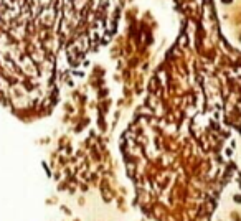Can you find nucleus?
<instances>
[{
  "label": "nucleus",
  "mask_w": 241,
  "mask_h": 221,
  "mask_svg": "<svg viewBox=\"0 0 241 221\" xmlns=\"http://www.w3.org/2000/svg\"><path fill=\"white\" fill-rule=\"evenodd\" d=\"M223 2H225V3H231L233 0H223Z\"/></svg>",
  "instance_id": "nucleus-1"
},
{
  "label": "nucleus",
  "mask_w": 241,
  "mask_h": 221,
  "mask_svg": "<svg viewBox=\"0 0 241 221\" xmlns=\"http://www.w3.org/2000/svg\"><path fill=\"white\" fill-rule=\"evenodd\" d=\"M240 38H241V37H240Z\"/></svg>",
  "instance_id": "nucleus-2"
}]
</instances>
